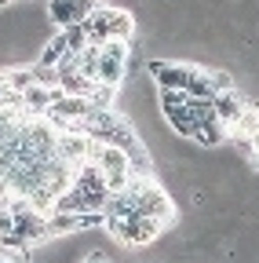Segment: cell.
<instances>
[{
    "instance_id": "1",
    "label": "cell",
    "mask_w": 259,
    "mask_h": 263,
    "mask_svg": "<svg viewBox=\"0 0 259 263\" xmlns=\"http://www.w3.org/2000/svg\"><path fill=\"white\" fill-rule=\"evenodd\" d=\"M175 201L168 190L161 186L153 176H135L124 190H113L110 205H106V230L132 223V219H161V223H175Z\"/></svg>"
},
{
    "instance_id": "2",
    "label": "cell",
    "mask_w": 259,
    "mask_h": 263,
    "mask_svg": "<svg viewBox=\"0 0 259 263\" xmlns=\"http://www.w3.org/2000/svg\"><path fill=\"white\" fill-rule=\"evenodd\" d=\"M150 77L161 91H183L193 99H215L234 91V81L223 70H205V66L193 62H172V59H153L150 62Z\"/></svg>"
},
{
    "instance_id": "3",
    "label": "cell",
    "mask_w": 259,
    "mask_h": 263,
    "mask_svg": "<svg viewBox=\"0 0 259 263\" xmlns=\"http://www.w3.org/2000/svg\"><path fill=\"white\" fill-rule=\"evenodd\" d=\"M161 114L168 117V124L186 139H197V132L205 117L212 114V99H193L183 91H161Z\"/></svg>"
},
{
    "instance_id": "4",
    "label": "cell",
    "mask_w": 259,
    "mask_h": 263,
    "mask_svg": "<svg viewBox=\"0 0 259 263\" xmlns=\"http://www.w3.org/2000/svg\"><path fill=\"white\" fill-rule=\"evenodd\" d=\"M84 37H88V44H110V41H128L135 33V18H132V11H124V8H99L84 26Z\"/></svg>"
},
{
    "instance_id": "5",
    "label": "cell",
    "mask_w": 259,
    "mask_h": 263,
    "mask_svg": "<svg viewBox=\"0 0 259 263\" xmlns=\"http://www.w3.org/2000/svg\"><path fill=\"white\" fill-rule=\"evenodd\" d=\"M91 164L103 172V179L110 183V190H124L128 183L135 179V161H132V154H128V150H121V146L95 143Z\"/></svg>"
},
{
    "instance_id": "6",
    "label": "cell",
    "mask_w": 259,
    "mask_h": 263,
    "mask_svg": "<svg viewBox=\"0 0 259 263\" xmlns=\"http://www.w3.org/2000/svg\"><path fill=\"white\" fill-rule=\"evenodd\" d=\"M128 59H132V48H128V41L99 44V62H95V84L117 91V84H121V81H124V73H128Z\"/></svg>"
},
{
    "instance_id": "7",
    "label": "cell",
    "mask_w": 259,
    "mask_h": 263,
    "mask_svg": "<svg viewBox=\"0 0 259 263\" xmlns=\"http://www.w3.org/2000/svg\"><path fill=\"white\" fill-rule=\"evenodd\" d=\"M95 154V139L84 136V132H58V146H55V157L66 164V168H84Z\"/></svg>"
},
{
    "instance_id": "8",
    "label": "cell",
    "mask_w": 259,
    "mask_h": 263,
    "mask_svg": "<svg viewBox=\"0 0 259 263\" xmlns=\"http://www.w3.org/2000/svg\"><path fill=\"white\" fill-rule=\"evenodd\" d=\"M99 8H103V0H51L48 15H51L55 26L70 29V26H84Z\"/></svg>"
},
{
    "instance_id": "9",
    "label": "cell",
    "mask_w": 259,
    "mask_h": 263,
    "mask_svg": "<svg viewBox=\"0 0 259 263\" xmlns=\"http://www.w3.org/2000/svg\"><path fill=\"white\" fill-rule=\"evenodd\" d=\"M161 230H165L161 219H132V223L110 227V234H117L124 245H132V249H143V245H150V241L161 238Z\"/></svg>"
},
{
    "instance_id": "10",
    "label": "cell",
    "mask_w": 259,
    "mask_h": 263,
    "mask_svg": "<svg viewBox=\"0 0 259 263\" xmlns=\"http://www.w3.org/2000/svg\"><path fill=\"white\" fill-rule=\"evenodd\" d=\"M70 55V33L66 29H58L55 37L48 41V48L41 51V62L37 66H44V70H58V62Z\"/></svg>"
},
{
    "instance_id": "11",
    "label": "cell",
    "mask_w": 259,
    "mask_h": 263,
    "mask_svg": "<svg viewBox=\"0 0 259 263\" xmlns=\"http://www.w3.org/2000/svg\"><path fill=\"white\" fill-rule=\"evenodd\" d=\"M234 146H237V150H241V154H245V157H248V161L255 164V168H259V128L252 132V136H248V139H241V143H234Z\"/></svg>"
},
{
    "instance_id": "12",
    "label": "cell",
    "mask_w": 259,
    "mask_h": 263,
    "mask_svg": "<svg viewBox=\"0 0 259 263\" xmlns=\"http://www.w3.org/2000/svg\"><path fill=\"white\" fill-rule=\"evenodd\" d=\"M0 263H29L26 256H4V252H0Z\"/></svg>"
},
{
    "instance_id": "13",
    "label": "cell",
    "mask_w": 259,
    "mask_h": 263,
    "mask_svg": "<svg viewBox=\"0 0 259 263\" xmlns=\"http://www.w3.org/2000/svg\"><path fill=\"white\" fill-rule=\"evenodd\" d=\"M84 263H106V259H103V256H88Z\"/></svg>"
},
{
    "instance_id": "14",
    "label": "cell",
    "mask_w": 259,
    "mask_h": 263,
    "mask_svg": "<svg viewBox=\"0 0 259 263\" xmlns=\"http://www.w3.org/2000/svg\"><path fill=\"white\" fill-rule=\"evenodd\" d=\"M4 4H11V0H0V8H4Z\"/></svg>"
}]
</instances>
